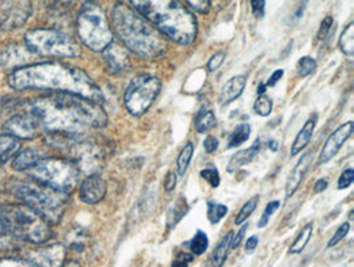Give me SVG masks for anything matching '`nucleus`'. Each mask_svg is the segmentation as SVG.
I'll return each mask as SVG.
<instances>
[{"mask_svg": "<svg viewBox=\"0 0 354 267\" xmlns=\"http://www.w3.org/2000/svg\"><path fill=\"white\" fill-rule=\"evenodd\" d=\"M24 108L33 114L41 130L49 132L85 134L88 128L108 123V115L98 102L71 93L43 95L26 102Z\"/></svg>", "mask_w": 354, "mask_h": 267, "instance_id": "1", "label": "nucleus"}, {"mask_svg": "<svg viewBox=\"0 0 354 267\" xmlns=\"http://www.w3.org/2000/svg\"><path fill=\"white\" fill-rule=\"evenodd\" d=\"M316 68H317V63H316V60L315 59H312V57H301L300 60H299V63L296 65V70H297V75L300 76V77H308V76H310L315 70H316Z\"/></svg>", "mask_w": 354, "mask_h": 267, "instance_id": "33", "label": "nucleus"}, {"mask_svg": "<svg viewBox=\"0 0 354 267\" xmlns=\"http://www.w3.org/2000/svg\"><path fill=\"white\" fill-rule=\"evenodd\" d=\"M349 230H351L349 222H344V224L338 228L337 230H336V233L333 235V237L330 238V241L328 242V248L336 246L341 239H344V238L346 237V235L349 233Z\"/></svg>", "mask_w": 354, "mask_h": 267, "instance_id": "39", "label": "nucleus"}, {"mask_svg": "<svg viewBox=\"0 0 354 267\" xmlns=\"http://www.w3.org/2000/svg\"><path fill=\"white\" fill-rule=\"evenodd\" d=\"M201 176H202L206 181H209V184L212 188H218V187H219V184H221V176H219V172H218L216 168H214V167L205 168V170L201 172Z\"/></svg>", "mask_w": 354, "mask_h": 267, "instance_id": "38", "label": "nucleus"}, {"mask_svg": "<svg viewBox=\"0 0 354 267\" xmlns=\"http://www.w3.org/2000/svg\"><path fill=\"white\" fill-rule=\"evenodd\" d=\"M268 147H270L272 151H277L279 144H277V141H268Z\"/></svg>", "mask_w": 354, "mask_h": 267, "instance_id": "54", "label": "nucleus"}, {"mask_svg": "<svg viewBox=\"0 0 354 267\" xmlns=\"http://www.w3.org/2000/svg\"><path fill=\"white\" fill-rule=\"evenodd\" d=\"M283 76H284V70H283V69H277V70H274V73L271 75V77H270L268 81H267L266 86L272 88V86H274L280 79H283Z\"/></svg>", "mask_w": 354, "mask_h": 267, "instance_id": "49", "label": "nucleus"}, {"mask_svg": "<svg viewBox=\"0 0 354 267\" xmlns=\"http://www.w3.org/2000/svg\"><path fill=\"white\" fill-rule=\"evenodd\" d=\"M63 267H80V265H79L77 262H75V261H73V262H69V264H66V265L64 264V266Z\"/></svg>", "mask_w": 354, "mask_h": 267, "instance_id": "56", "label": "nucleus"}, {"mask_svg": "<svg viewBox=\"0 0 354 267\" xmlns=\"http://www.w3.org/2000/svg\"><path fill=\"white\" fill-rule=\"evenodd\" d=\"M250 135H251V126L248 123H241L239 126L235 127V130L230 135L227 148H235L243 143H245L248 141Z\"/></svg>", "mask_w": 354, "mask_h": 267, "instance_id": "26", "label": "nucleus"}, {"mask_svg": "<svg viewBox=\"0 0 354 267\" xmlns=\"http://www.w3.org/2000/svg\"><path fill=\"white\" fill-rule=\"evenodd\" d=\"M316 123H317V115H313V117H310L306 121L304 126L299 131L297 137L293 141L292 148H290V154L292 155H297L299 152H301L306 146L309 144V141L312 139V135H313Z\"/></svg>", "mask_w": 354, "mask_h": 267, "instance_id": "21", "label": "nucleus"}, {"mask_svg": "<svg viewBox=\"0 0 354 267\" xmlns=\"http://www.w3.org/2000/svg\"><path fill=\"white\" fill-rule=\"evenodd\" d=\"M0 224L17 238L31 244H44L52 237L50 224L26 204L0 205Z\"/></svg>", "mask_w": 354, "mask_h": 267, "instance_id": "5", "label": "nucleus"}, {"mask_svg": "<svg viewBox=\"0 0 354 267\" xmlns=\"http://www.w3.org/2000/svg\"><path fill=\"white\" fill-rule=\"evenodd\" d=\"M31 14V8H30V3L23 1L12 6L10 10H7V12L3 16V21L1 24L6 27V30H14L19 26H21Z\"/></svg>", "mask_w": 354, "mask_h": 267, "instance_id": "18", "label": "nucleus"}, {"mask_svg": "<svg viewBox=\"0 0 354 267\" xmlns=\"http://www.w3.org/2000/svg\"><path fill=\"white\" fill-rule=\"evenodd\" d=\"M272 99L268 98L267 95H260L258 99L255 101V105H254V110L257 114H259L260 117H267L271 114L272 111Z\"/></svg>", "mask_w": 354, "mask_h": 267, "instance_id": "36", "label": "nucleus"}, {"mask_svg": "<svg viewBox=\"0 0 354 267\" xmlns=\"http://www.w3.org/2000/svg\"><path fill=\"white\" fill-rule=\"evenodd\" d=\"M162 83L160 79L141 75L131 79L125 92V106L131 115H142L150 109L161 92Z\"/></svg>", "mask_w": 354, "mask_h": 267, "instance_id": "10", "label": "nucleus"}, {"mask_svg": "<svg viewBox=\"0 0 354 267\" xmlns=\"http://www.w3.org/2000/svg\"><path fill=\"white\" fill-rule=\"evenodd\" d=\"M308 1H309V0H303V1H301V4L299 6V8H297V11H296V14H295L296 19H300V17H301L304 10H306V6L308 4Z\"/></svg>", "mask_w": 354, "mask_h": 267, "instance_id": "53", "label": "nucleus"}, {"mask_svg": "<svg viewBox=\"0 0 354 267\" xmlns=\"http://www.w3.org/2000/svg\"><path fill=\"white\" fill-rule=\"evenodd\" d=\"M195 11L206 14L209 8V0H186Z\"/></svg>", "mask_w": 354, "mask_h": 267, "instance_id": "44", "label": "nucleus"}, {"mask_svg": "<svg viewBox=\"0 0 354 267\" xmlns=\"http://www.w3.org/2000/svg\"><path fill=\"white\" fill-rule=\"evenodd\" d=\"M187 213V205L186 201H183L182 199L177 201L176 208L174 209H170L169 215H167V225L169 228L171 226H176L179 221L182 220V217Z\"/></svg>", "mask_w": 354, "mask_h": 267, "instance_id": "31", "label": "nucleus"}, {"mask_svg": "<svg viewBox=\"0 0 354 267\" xmlns=\"http://www.w3.org/2000/svg\"><path fill=\"white\" fill-rule=\"evenodd\" d=\"M312 233H313V224L309 222L301 229L299 236L296 237V239L290 245V254H299V253L303 252L306 249V244L309 242V239L312 237Z\"/></svg>", "mask_w": 354, "mask_h": 267, "instance_id": "27", "label": "nucleus"}, {"mask_svg": "<svg viewBox=\"0 0 354 267\" xmlns=\"http://www.w3.org/2000/svg\"><path fill=\"white\" fill-rule=\"evenodd\" d=\"M228 208L223 204L218 203H209V209H207V216L211 224H216L222 220L227 215Z\"/></svg>", "mask_w": 354, "mask_h": 267, "instance_id": "34", "label": "nucleus"}, {"mask_svg": "<svg viewBox=\"0 0 354 267\" xmlns=\"http://www.w3.org/2000/svg\"><path fill=\"white\" fill-rule=\"evenodd\" d=\"M251 7L252 12L257 17H263L264 11H266V0H251Z\"/></svg>", "mask_w": 354, "mask_h": 267, "instance_id": "46", "label": "nucleus"}, {"mask_svg": "<svg viewBox=\"0 0 354 267\" xmlns=\"http://www.w3.org/2000/svg\"><path fill=\"white\" fill-rule=\"evenodd\" d=\"M245 229H247V225H244V226H242V228L239 229V232H238V235H236V236L232 237V241H231V249H235V248H238V246L241 245L243 237L245 235Z\"/></svg>", "mask_w": 354, "mask_h": 267, "instance_id": "50", "label": "nucleus"}, {"mask_svg": "<svg viewBox=\"0 0 354 267\" xmlns=\"http://www.w3.org/2000/svg\"><path fill=\"white\" fill-rule=\"evenodd\" d=\"M279 206H280V201H277V200L271 201L270 204L266 206V209H264V212H263V215L259 220L258 228L261 229V228H266L268 225V222L271 220V217L274 216V212L279 209Z\"/></svg>", "mask_w": 354, "mask_h": 267, "instance_id": "37", "label": "nucleus"}, {"mask_svg": "<svg viewBox=\"0 0 354 267\" xmlns=\"http://www.w3.org/2000/svg\"><path fill=\"white\" fill-rule=\"evenodd\" d=\"M260 148H261V141L260 139H257L250 148L236 152L234 157H231V160L228 163V167H227L228 172H235L244 166H247L248 163H251L255 157H258Z\"/></svg>", "mask_w": 354, "mask_h": 267, "instance_id": "20", "label": "nucleus"}, {"mask_svg": "<svg viewBox=\"0 0 354 267\" xmlns=\"http://www.w3.org/2000/svg\"><path fill=\"white\" fill-rule=\"evenodd\" d=\"M353 131V122H346L338 127L333 134H330V137L326 139L324 147H322L320 163H328L330 159L336 157L338 151L341 150L342 144L352 137Z\"/></svg>", "mask_w": 354, "mask_h": 267, "instance_id": "14", "label": "nucleus"}, {"mask_svg": "<svg viewBox=\"0 0 354 267\" xmlns=\"http://www.w3.org/2000/svg\"><path fill=\"white\" fill-rule=\"evenodd\" d=\"M326 188H328V181L325 179H320V180L316 181V184H315V192L316 193H322V190H325Z\"/></svg>", "mask_w": 354, "mask_h": 267, "instance_id": "52", "label": "nucleus"}, {"mask_svg": "<svg viewBox=\"0 0 354 267\" xmlns=\"http://www.w3.org/2000/svg\"><path fill=\"white\" fill-rule=\"evenodd\" d=\"M245 83H247L245 76H235V77L228 79L221 90L219 101L223 105H228V103L234 102L236 98H239L242 95Z\"/></svg>", "mask_w": 354, "mask_h": 267, "instance_id": "19", "label": "nucleus"}, {"mask_svg": "<svg viewBox=\"0 0 354 267\" xmlns=\"http://www.w3.org/2000/svg\"><path fill=\"white\" fill-rule=\"evenodd\" d=\"M338 44H339V49L342 50V53L344 55H346V56H349V57H352L354 55V24L353 23H351L344 32H342V34H341V37H339V41H338Z\"/></svg>", "mask_w": 354, "mask_h": 267, "instance_id": "28", "label": "nucleus"}, {"mask_svg": "<svg viewBox=\"0 0 354 267\" xmlns=\"http://www.w3.org/2000/svg\"><path fill=\"white\" fill-rule=\"evenodd\" d=\"M163 184H165V189H166L167 192L173 190V189L176 188V186H177V175L174 172L167 173L166 177H165Z\"/></svg>", "mask_w": 354, "mask_h": 267, "instance_id": "48", "label": "nucleus"}, {"mask_svg": "<svg viewBox=\"0 0 354 267\" xmlns=\"http://www.w3.org/2000/svg\"><path fill=\"white\" fill-rule=\"evenodd\" d=\"M194 255L193 254H186V253H182L177 257V259L173 262L171 267H189V264L193 262Z\"/></svg>", "mask_w": 354, "mask_h": 267, "instance_id": "45", "label": "nucleus"}, {"mask_svg": "<svg viewBox=\"0 0 354 267\" xmlns=\"http://www.w3.org/2000/svg\"><path fill=\"white\" fill-rule=\"evenodd\" d=\"M114 31L125 47L145 60H157L167 50V41L144 16L124 3H117L112 11Z\"/></svg>", "mask_w": 354, "mask_h": 267, "instance_id": "3", "label": "nucleus"}, {"mask_svg": "<svg viewBox=\"0 0 354 267\" xmlns=\"http://www.w3.org/2000/svg\"><path fill=\"white\" fill-rule=\"evenodd\" d=\"M43 157H41V154L35 148L21 150L14 157L12 168L15 171H30Z\"/></svg>", "mask_w": 354, "mask_h": 267, "instance_id": "22", "label": "nucleus"}, {"mask_svg": "<svg viewBox=\"0 0 354 267\" xmlns=\"http://www.w3.org/2000/svg\"><path fill=\"white\" fill-rule=\"evenodd\" d=\"M354 181L353 168H348L346 171H344L342 175L338 179V189L349 188Z\"/></svg>", "mask_w": 354, "mask_h": 267, "instance_id": "40", "label": "nucleus"}, {"mask_svg": "<svg viewBox=\"0 0 354 267\" xmlns=\"http://www.w3.org/2000/svg\"><path fill=\"white\" fill-rule=\"evenodd\" d=\"M133 8L163 36L180 46L192 44L198 32L193 14L178 0H130Z\"/></svg>", "mask_w": 354, "mask_h": 267, "instance_id": "4", "label": "nucleus"}, {"mask_svg": "<svg viewBox=\"0 0 354 267\" xmlns=\"http://www.w3.org/2000/svg\"><path fill=\"white\" fill-rule=\"evenodd\" d=\"M102 57L108 72L113 76H121L129 68V55L125 48L120 47L118 44L111 43L102 50Z\"/></svg>", "mask_w": 354, "mask_h": 267, "instance_id": "15", "label": "nucleus"}, {"mask_svg": "<svg viewBox=\"0 0 354 267\" xmlns=\"http://www.w3.org/2000/svg\"><path fill=\"white\" fill-rule=\"evenodd\" d=\"M333 27V17L332 16H326L322 20V26H320V31H319V40H325L329 34V32Z\"/></svg>", "mask_w": 354, "mask_h": 267, "instance_id": "43", "label": "nucleus"}, {"mask_svg": "<svg viewBox=\"0 0 354 267\" xmlns=\"http://www.w3.org/2000/svg\"><path fill=\"white\" fill-rule=\"evenodd\" d=\"M259 204V196H254L251 197L245 204L243 205L241 212L238 213L236 219H235V224L236 225H242L244 221L247 220L257 209V206Z\"/></svg>", "mask_w": 354, "mask_h": 267, "instance_id": "32", "label": "nucleus"}, {"mask_svg": "<svg viewBox=\"0 0 354 267\" xmlns=\"http://www.w3.org/2000/svg\"><path fill=\"white\" fill-rule=\"evenodd\" d=\"M4 130L17 139H32L43 131L33 114L24 108V103H21L20 109L7 119Z\"/></svg>", "mask_w": 354, "mask_h": 267, "instance_id": "11", "label": "nucleus"}, {"mask_svg": "<svg viewBox=\"0 0 354 267\" xmlns=\"http://www.w3.org/2000/svg\"><path fill=\"white\" fill-rule=\"evenodd\" d=\"M79 167L69 159L43 157L28 171L35 183L69 195L77 187Z\"/></svg>", "mask_w": 354, "mask_h": 267, "instance_id": "7", "label": "nucleus"}, {"mask_svg": "<svg viewBox=\"0 0 354 267\" xmlns=\"http://www.w3.org/2000/svg\"><path fill=\"white\" fill-rule=\"evenodd\" d=\"M232 237H234L232 232L227 233L223 237V239L219 242V245L216 246V249L212 253V257H211V265H212V267H222L225 265L227 255H228V250L231 249Z\"/></svg>", "mask_w": 354, "mask_h": 267, "instance_id": "24", "label": "nucleus"}, {"mask_svg": "<svg viewBox=\"0 0 354 267\" xmlns=\"http://www.w3.org/2000/svg\"><path fill=\"white\" fill-rule=\"evenodd\" d=\"M259 238L257 236L250 237L245 242V253L251 254V253L255 252V249L258 248Z\"/></svg>", "mask_w": 354, "mask_h": 267, "instance_id": "51", "label": "nucleus"}, {"mask_svg": "<svg viewBox=\"0 0 354 267\" xmlns=\"http://www.w3.org/2000/svg\"><path fill=\"white\" fill-rule=\"evenodd\" d=\"M0 267H37L30 261H21L14 258H4L0 259Z\"/></svg>", "mask_w": 354, "mask_h": 267, "instance_id": "41", "label": "nucleus"}, {"mask_svg": "<svg viewBox=\"0 0 354 267\" xmlns=\"http://www.w3.org/2000/svg\"><path fill=\"white\" fill-rule=\"evenodd\" d=\"M193 154L194 144L193 143H187L182 148V151H180V154L178 157L177 167L179 175H185V172L187 171V167H189V164H190V161L193 159Z\"/></svg>", "mask_w": 354, "mask_h": 267, "instance_id": "30", "label": "nucleus"}, {"mask_svg": "<svg viewBox=\"0 0 354 267\" xmlns=\"http://www.w3.org/2000/svg\"><path fill=\"white\" fill-rule=\"evenodd\" d=\"M66 249L62 244H53L30 254V262L37 267H63Z\"/></svg>", "mask_w": 354, "mask_h": 267, "instance_id": "12", "label": "nucleus"}, {"mask_svg": "<svg viewBox=\"0 0 354 267\" xmlns=\"http://www.w3.org/2000/svg\"><path fill=\"white\" fill-rule=\"evenodd\" d=\"M77 33L81 41L95 52H102L113 43L109 20L95 0H88L82 4L77 16Z\"/></svg>", "mask_w": 354, "mask_h": 267, "instance_id": "8", "label": "nucleus"}, {"mask_svg": "<svg viewBox=\"0 0 354 267\" xmlns=\"http://www.w3.org/2000/svg\"><path fill=\"white\" fill-rule=\"evenodd\" d=\"M20 151L19 139L10 134L0 135V166L7 163L11 157H15Z\"/></svg>", "mask_w": 354, "mask_h": 267, "instance_id": "23", "label": "nucleus"}, {"mask_svg": "<svg viewBox=\"0 0 354 267\" xmlns=\"http://www.w3.org/2000/svg\"><path fill=\"white\" fill-rule=\"evenodd\" d=\"M194 126L199 134L209 132V130H212L214 127L216 126V117L211 110L199 111L195 117Z\"/></svg>", "mask_w": 354, "mask_h": 267, "instance_id": "25", "label": "nucleus"}, {"mask_svg": "<svg viewBox=\"0 0 354 267\" xmlns=\"http://www.w3.org/2000/svg\"><path fill=\"white\" fill-rule=\"evenodd\" d=\"M26 47L32 53L55 59H75L81 55L80 44L64 32L36 28L26 33Z\"/></svg>", "mask_w": 354, "mask_h": 267, "instance_id": "9", "label": "nucleus"}, {"mask_svg": "<svg viewBox=\"0 0 354 267\" xmlns=\"http://www.w3.org/2000/svg\"><path fill=\"white\" fill-rule=\"evenodd\" d=\"M225 52H218V53H215V55L209 59V63H207V69H209V72L218 70V69L221 68V65L225 61Z\"/></svg>", "mask_w": 354, "mask_h": 267, "instance_id": "42", "label": "nucleus"}, {"mask_svg": "<svg viewBox=\"0 0 354 267\" xmlns=\"http://www.w3.org/2000/svg\"><path fill=\"white\" fill-rule=\"evenodd\" d=\"M266 88H267V86H266L264 83H261L258 88V95H263V93L266 92Z\"/></svg>", "mask_w": 354, "mask_h": 267, "instance_id": "55", "label": "nucleus"}, {"mask_svg": "<svg viewBox=\"0 0 354 267\" xmlns=\"http://www.w3.org/2000/svg\"><path fill=\"white\" fill-rule=\"evenodd\" d=\"M209 248V237L203 230H198L190 242V250L193 255H202Z\"/></svg>", "mask_w": 354, "mask_h": 267, "instance_id": "29", "label": "nucleus"}, {"mask_svg": "<svg viewBox=\"0 0 354 267\" xmlns=\"http://www.w3.org/2000/svg\"><path fill=\"white\" fill-rule=\"evenodd\" d=\"M312 161H313V152H306V155H303L301 159L297 161L296 167L290 172V177L287 180V184H286L287 197H290L300 187L306 173L308 172L309 167L312 166Z\"/></svg>", "mask_w": 354, "mask_h": 267, "instance_id": "17", "label": "nucleus"}, {"mask_svg": "<svg viewBox=\"0 0 354 267\" xmlns=\"http://www.w3.org/2000/svg\"><path fill=\"white\" fill-rule=\"evenodd\" d=\"M8 83L15 90H48L81 95L98 103L104 101L102 90L96 82L81 69L66 63H33L19 68L8 76Z\"/></svg>", "mask_w": 354, "mask_h": 267, "instance_id": "2", "label": "nucleus"}, {"mask_svg": "<svg viewBox=\"0 0 354 267\" xmlns=\"http://www.w3.org/2000/svg\"><path fill=\"white\" fill-rule=\"evenodd\" d=\"M106 190V181L98 173H91L82 180L79 188V196L82 203L93 205L100 203L105 197Z\"/></svg>", "mask_w": 354, "mask_h": 267, "instance_id": "13", "label": "nucleus"}, {"mask_svg": "<svg viewBox=\"0 0 354 267\" xmlns=\"http://www.w3.org/2000/svg\"><path fill=\"white\" fill-rule=\"evenodd\" d=\"M17 246V238L12 236L4 225L0 224V252L14 249Z\"/></svg>", "mask_w": 354, "mask_h": 267, "instance_id": "35", "label": "nucleus"}, {"mask_svg": "<svg viewBox=\"0 0 354 267\" xmlns=\"http://www.w3.org/2000/svg\"><path fill=\"white\" fill-rule=\"evenodd\" d=\"M15 195L23 204L32 208L50 225L57 224L64 216L68 195L37 183L17 184Z\"/></svg>", "mask_w": 354, "mask_h": 267, "instance_id": "6", "label": "nucleus"}, {"mask_svg": "<svg viewBox=\"0 0 354 267\" xmlns=\"http://www.w3.org/2000/svg\"><path fill=\"white\" fill-rule=\"evenodd\" d=\"M30 49L17 44H11L0 50V66L3 68H23L30 61Z\"/></svg>", "mask_w": 354, "mask_h": 267, "instance_id": "16", "label": "nucleus"}, {"mask_svg": "<svg viewBox=\"0 0 354 267\" xmlns=\"http://www.w3.org/2000/svg\"><path fill=\"white\" fill-rule=\"evenodd\" d=\"M205 151L207 152V154H212V152H215L216 150H218V147H219V141L218 139L215 138V137H207L206 139H205Z\"/></svg>", "mask_w": 354, "mask_h": 267, "instance_id": "47", "label": "nucleus"}]
</instances>
